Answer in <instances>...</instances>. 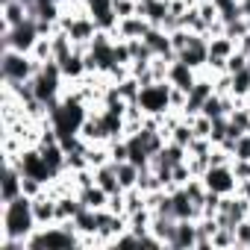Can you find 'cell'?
<instances>
[{
  "mask_svg": "<svg viewBox=\"0 0 250 250\" xmlns=\"http://www.w3.org/2000/svg\"><path fill=\"white\" fill-rule=\"evenodd\" d=\"M39 229L33 215V197L21 194L9 203H0V238H18L27 244V238Z\"/></svg>",
  "mask_w": 250,
  "mask_h": 250,
  "instance_id": "1",
  "label": "cell"
},
{
  "mask_svg": "<svg viewBox=\"0 0 250 250\" xmlns=\"http://www.w3.org/2000/svg\"><path fill=\"white\" fill-rule=\"evenodd\" d=\"M42 65L30 56V53H21V50H0V80L6 83H27L36 77Z\"/></svg>",
  "mask_w": 250,
  "mask_h": 250,
  "instance_id": "2",
  "label": "cell"
},
{
  "mask_svg": "<svg viewBox=\"0 0 250 250\" xmlns=\"http://www.w3.org/2000/svg\"><path fill=\"white\" fill-rule=\"evenodd\" d=\"M42 30H39V18H27L24 24L12 27V30H3L0 33V50H21V53H30L33 44L39 42Z\"/></svg>",
  "mask_w": 250,
  "mask_h": 250,
  "instance_id": "3",
  "label": "cell"
},
{
  "mask_svg": "<svg viewBox=\"0 0 250 250\" xmlns=\"http://www.w3.org/2000/svg\"><path fill=\"white\" fill-rule=\"evenodd\" d=\"M139 106H142L147 115H168V112H171V83L162 80V83L142 85V91H139Z\"/></svg>",
  "mask_w": 250,
  "mask_h": 250,
  "instance_id": "4",
  "label": "cell"
},
{
  "mask_svg": "<svg viewBox=\"0 0 250 250\" xmlns=\"http://www.w3.org/2000/svg\"><path fill=\"white\" fill-rule=\"evenodd\" d=\"M203 186L215 194H235L238 191V177L232 171V165H209L203 174Z\"/></svg>",
  "mask_w": 250,
  "mask_h": 250,
  "instance_id": "5",
  "label": "cell"
},
{
  "mask_svg": "<svg viewBox=\"0 0 250 250\" xmlns=\"http://www.w3.org/2000/svg\"><path fill=\"white\" fill-rule=\"evenodd\" d=\"M18 168H21L24 177H36V180H42L44 186L56 177V174L50 171V165L44 162V156L39 153V147H24L21 156H18Z\"/></svg>",
  "mask_w": 250,
  "mask_h": 250,
  "instance_id": "6",
  "label": "cell"
},
{
  "mask_svg": "<svg viewBox=\"0 0 250 250\" xmlns=\"http://www.w3.org/2000/svg\"><path fill=\"white\" fill-rule=\"evenodd\" d=\"M177 59H180V62H186L188 68H194V71L200 74V71L206 68V62H209V39L194 33V36H191V42H188V47H186V50H180V53H177Z\"/></svg>",
  "mask_w": 250,
  "mask_h": 250,
  "instance_id": "7",
  "label": "cell"
},
{
  "mask_svg": "<svg viewBox=\"0 0 250 250\" xmlns=\"http://www.w3.org/2000/svg\"><path fill=\"white\" fill-rule=\"evenodd\" d=\"M24 194V174L18 165H3V177H0V203H9Z\"/></svg>",
  "mask_w": 250,
  "mask_h": 250,
  "instance_id": "8",
  "label": "cell"
},
{
  "mask_svg": "<svg viewBox=\"0 0 250 250\" xmlns=\"http://www.w3.org/2000/svg\"><path fill=\"white\" fill-rule=\"evenodd\" d=\"M147 30H150V21L142 18V15H133V18L118 21V30L109 33V36H112V42H127V39H145Z\"/></svg>",
  "mask_w": 250,
  "mask_h": 250,
  "instance_id": "9",
  "label": "cell"
},
{
  "mask_svg": "<svg viewBox=\"0 0 250 250\" xmlns=\"http://www.w3.org/2000/svg\"><path fill=\"white\" fill-rule=\"evenodd\" d=\"M33 215H36V224H39V227L56 224V197H50L47 188H44L39 197H33Z\"/></svg>",
  "mask_w": 250,
  "mask_h": 250,
  "instance_id": "10",
  "label": "cell"
},
{
  "mask_svg": "<svg viewBox=\"0 0 250 250\" xmlns=\"http://www.w3.org/2000/svg\"><path fill=\"white\" fill-rule=\"evenodd\" d=\"M177 218L174 215H162V212H153V221H150V232L165 244V247H171L174 244V235H177Z\"/></svg>",
  "mask_w": 250,
  "mask_h": 250,
  "instance_id": "11",
  "label": "cell"
},
{
  "mask_svg": "<svg viewBox=\"0 0 250 250\" xmlns=\"http://www.w3.org/2000/svg\"><path fill=\"white\" fill-rule=\"evenodd\" d=\"M168 83H171V85H177V88H183V91H191V85L197 83V71H194V68H188L186 62L174 59V62H171V68H168Z\"/></svg>",
  "mask_w": 250,
  "mask_h": 250,
  "instance_id": "12",
  "label": "cell"
},
{
  "mask_svg": "<svg viewBox=\"0 0 250 250\" xmlns=\"http://www.w3.org/2000/svg\"><path fill=\"white\" fill-rule=\"evenodd\" d=\"M171 247L174 250H194L197 247V221H180Z\"/></svg>",
  "mask_w": 250,
  "mask_h": 250,
  "instance_id": "13",
  "label": "cell"
},
{
  "mask_svg": "<svg viewBox=\"0 0 250 250\" xmlns=\"http://www.w3.org/2000/svg\"><path fill=\"white\" fill-rule=\"evenodd\" d=\"M115 171H118V183H121V188L127 191V188H136L139 186V177H142V168L136 165V162H115Z\"/></svg>",
  "mask_w": 250,
  "mask_h": 250,
  "instance_id": "14",
  "label": "cell"
},
{
  "mask_svg": "<svg viewBox=\"0 0 250 250\" xmlns=\"http://www.w3.org/2000/svg\"><path fill=\"white\" fill-rule=\"evenodd\" d=\"M80 200H83L85 209H106L109 206V191L94 183V186H88V188L80 191Z\"/></svg>",
  "mask_w": 250,
  "mask_h": 250,
  "instance_id": "15",
  "label": "cell"
},
{
  "mask_svg": "<svg viewBox=\"0 0 250 250\" xmlns=\"http://www.w3.org/2000/svg\"><path fill=\"white\" fill-rule=\"evenodd\" d=\"M238 50V44L229 39V36H215V39H209V59H229L232 53Z\"/></svg>",
  "mask_w": 250,
  "mask_h": 250,
  "instance_id": "16",
  "label": "cell"
},
{
  "mask_svg": "<svg viewBox=\"0 0 250 250\" xmlns=\"http://www.w3.org/2000/svg\"><path fill=\"white\" fill-rule=\"evenodd\" d=\"M94 180H97V186H100V188H106L109 194H115V191H124V188H121V183H118L115 162H109V165H103V168H94Z\"/></svg>",
  "mask_w": 250,
  "mask_h": 250,
  "instance_id": "17",
  "label": "cell"
},
{
  "mask_svg": "<svg viewBox=\"0 0 250 250\" xmlns=\"http://www.w3.org/2000/svg\"><path fill=\"white\" fill-rule=\"evenodd\" d=\"M127 221H130V232H136V235H145V232H150V221H153V212L145 206V209H139V212L127 215Z\"/></svg>",
  "mask_w": 250,
  "mask_h": 250,
  "instance_id": "18",
  "label": "cell"
},
{
  "mask_svg": "<svg viewBox=\"0 0 250 250\" xmlns=\"http://www.w3.org/2000/svg\"><path fill=\"white\" fill-rule=\"evenodd\" d=\"M74 221H77L80 235H97V209H85V206H83V212H80Z\"/></svg>",
  "mask_w": 250,
  "mask_h": 250,
  "instance_id": "19",
  "label": "cell"
},
{
  "mask_svg": "<svg viewBox=\"0 0 250 250\" xmlns=\"http://www.w3.org/2000/svg\"><path fill=\"white\" fill-rule=\"evenodd\" d=\"M30 56H33L39 65H44V62H53V42H50V36H39V42L33 44Z\"/></svg>",
  "mask_w": 250,
  "mask_h": 250,
  "instance_id": "20",
  "label": "cell"
},
{
  "mask_svg": "<svg viewBox=\"0 0 250 250\" xmlns=\"http://www.w3.org/2000/svg\"><path fill=\"white\" fill-rule=\"evenodd\" d=\"M115 88H118V94L127 100V103H136L139 100V91H142V83L130 74L127 80H121V83H115Z\"/></svg>",
  "mask_w": 250,
  "mask_h": 250,
  "instance_id": "21",
  "label": "cell"
},
{
  "mask_svg": "<svg viewBox=\"0 0 250 250\" xmlns=\"http://www.w3.org/2000/svg\"><path fill=\"white\" fill-rule=\"evenodd\" d=\"M85 156H88V165H91V168L109 165V162H112V156H109V142H106V145H88Z\"/></svg>",
  "mask_w": 250,
  "mask_h": 250,
  "instance_id": "22",
  "label": "cell"
},
{
  "mask_svg": "<svg viewBox=\"0 0 250 250\" xmlns=\"http://www.w3.org/2000/svg\"><path fill=\"white\" fill-rule=\"evenodd\" d=\"M194 139H197V136H194V127H191V124H188L186 118H183V121L177 124V127H174V130H171V142H177V145H183L186 150H188V145H191Z\"/></svg>",
  "mask_w": 250,
  "mask_h": 250,
  "instance_id": "23",
  "label": "cell"
},
{
  "mask_svg": "<svg viewBox=\"0 0 250 250\" xmlns=\"http://www.w3.org/2000/svg\"><path fill=\"white\" fill-rule=\"evenodd\" d=\"M232 97H250V68L241 74H232Z\"/></svg>",
  "mask_w": 250,
  "mask_h": 250,
  "instance_id": "24",
  "label": "cell"
},
{
  "mask_svg": "<svg viewBox=\"0 0 250 250\" xmlns=\"http://www.w3.org/2000/svg\"><path fill=\"white\" fill-rule=\"evenodd\" d=\"M224 36H229V39L238 44V39L247 36V18H232V21H227V24H224Z\"/></svg>",
  "mask_w": 250,
  "mask_h": 250,
  "instance_id": "25",
  "label": "cell"
},
{
  "mask_svg": "<svg viewBox=\"0 0 250 250\" xmlns=\"http://www.w3.org/2000/svg\"><path fill=\"white\" fill-rule=\"evenodd\" d=\"M112 9H115L118 21H124V18H133V15H139V3H136V0H112Z\"/></svg>",
  "mask_w": 250,
  "mask_h": 250,
  "instance_id": "26",
  "label": "cell"
},
{
  "mask_svg": "<svg viewBox=\"0 0 250 250\" xmlns=\"http://www.w3.org/2000/svg\"><path fill=\"white\" fill-rule=\"evenodd\" d=\"M221 247H235V232L227 227H218V232L212 235V250H221Z\"/></svg>",
  "mask_w": 250,
  "mask_h": 250,
  "instance_id": "27",
  "label": "cell"
},
{
  "mask_svg": "<svg viewBox=\"0 0 250 250\" xmlns=\"http://www.w3.org/2000/svg\"><path fill=\"white\" fill-rule=\"evenodd\" d=\"M247 62H250V56H247L244 50H235V53L227 59V74H241V71H247Z\"/></svg>",
  "mask_w": 250,
  "mask_h": 250,
  "instance_id": "28",
  "label": "cell"
},
{
  "mask_svg": "<svg viewBox=\"0 0 250 250\" xmlns=\"http://www.w3.org/2000/svg\"><path fill=\"white\" fill-rule=\"evenodd\" d=\"M168 36H171V47L180 53V50H186V47H188V42H191V36H194V33H191V30H186V27H180V30H174V33H168Z\"/></svg>",
  "mask_w": 250,
  "mask_h": 250,
  "instance_id": "29",
  "label": "cell"
},
{
  "mask_svg": "<svg viewBox=\"0 0 250 250\" xmlns=\"http://www.w3.org/2000/svg\"><path fill=\"white\" fill-rule=\"evenodd\" d=\"M232 159H235V156H232L229 150H224L221 145H215V147L209 150V165H232Z\"/></svg>",
  "mask_w": 250,
  "mask_h": 250,
  "instance_id": "30",
  "label": "cell"
},
{
  "mask_svg": "<svg viewBox=\"0 0 250 250\" xmlns=\"http://www.w3.org/2000/svg\"><path fill=\"white\" fill-rule=\"evenodd\" d=\"M186 103H188V91H183V88L171 85V112H183V109H186Z\"/></svg>",
  "mask_w": 250,
  "mask_h": 250,
  "instance_id": "31",
  "label": "cell"
},
{
  "mask_svg": "<svg viewBox=\"0 0 250 250\" xmlns=\"http://www.w3.org/2000/svg\"><path fill=\"white\" fill-rule=\"evenodd\" d=\"M74 183H77V188L83 191V188H88V186H94L97 180H94V168H83V171H74Z\"/></svg>",
  "mask_w": 250,
  "mask_h": 250,
  "instance_id": "32",
  "label": "cell"
},
{
  "mask_svg": "<svg viewBox=\"0 0 250 250\" xmlns=\"http://www.w3.org/2000/svg\"><path fill=\"white\" fill-rule=\"evenodd\" d=\"M232 171H235V177H238V183L241 180H250V159H232Z\"/></svg>",
  "mask_w": 250,
  "mask_h": 250,
  "instance_id": "33",
  "label": "cell"
},
{
  "mask_svg": "<svg viewBox=\"0 0 250 250\" xmlns=\"http://www.w3.org/2000/svg\"><path fill=\"white\" fill-rule=\"evenodd\" d=\"M112 215H124V191H115L109 194V206H106Z\"/></svg>",
  "mask_w": 250,
  "mask_h": 250,
  "instance_id": "34",
  "label": "cell"
},
{
  "mask_svg": "<svg viewBox=\"0 0 250 250\" xmlns=\"http://www.w3.org/2000/svg\"><path fill=\"white\" fill-rule=\"evenodd\" d=\"M235 156H238V159H250V133H244V136L238 139V145H235Z\"/></svg>",
  "mask_w": 250,
  "mask_h": 250,
  "instance_id": "35",
  "label": "cell"
},
{
  "mask_svg": "<svg viewBox=\"0 0 250 250\" xmlns=\"http://www.w3.org/2000/svg\"><path fill=\"white\" fill-rule=\"evenodd\" d=\"M241 3V12H244V18H250V0H238Z\"/></svg>",
  "mask_w": 250,
  "mask_h": 250,
  "instance_id": "36",
  "label": "cell"
}]
</instances>
